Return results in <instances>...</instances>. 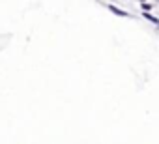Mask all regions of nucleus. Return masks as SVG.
<instances>
[{"label":"nucleus","instance_id":"1","mask_svg":"<svg viewBox=\"0 0 159 144\" xmlns=\"http://www.w3.org/2000/svg\"><path fill=\"white\" fill-rule=\"evenodd\" d=\"M109 10H111L112 13H116V15H120V17H125V15H127L125 11H122V10H118V8H114V6H109Z\"/></svg>","mask_w":159,"mask_h":144},{"label":"nucleus","instance_id":"2","mask_svg":"<svg viewBox=\"0 0 159 144\" xmlns=\"http://www.w3.org/2000/svg\"><path fill=\"white\" fill-rule=\"evenodd\" d=\"M144 17H146V19H150V21H153V23H159V21H157V19H155V17H152V15H150V13H144Z\"/></svg>","mask_w":159,"mask_h":144}]
</instances>
